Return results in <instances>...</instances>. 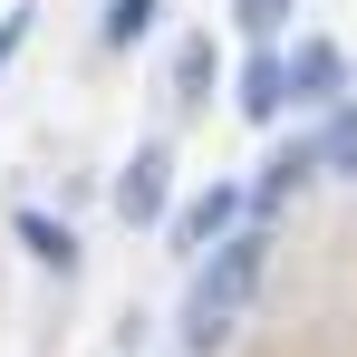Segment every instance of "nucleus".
<instances>
[{
	"label": "nucleus",
	"mask_w": 357,
	"mask_h": 357,
	"mask_svg": "<svg viewBox=\"0 0 357 357\" xmlns=\"http://www.w3.org/2000/svg\"><path fill=\"white\" fill-rule=\"evenodd\" d=\"M165 174H174V155L165 145H135V165L116 174V213L126 222H165Z\"/></svg>",
	"instance_id": "2"
},
{
	"label": "nucleus",
	"mask_w": 357,
	"mask_h": 357,
	"mask_svg": "<svg viewBox=\"0 0 357 357\" xmlns=\"http://www.w3.org/2000/svg\"><path fill=\"white\" fill-rule=\"evenodd\" d=\"M319 155H328V174H357V97L328 116V135H319Z\"/></svg>",
	"instance_id": "8"
},
{
	"label": "nucleus",
	"mask_w": 357,
	"mask_h": 357,
	"mask_svg": "<svg viewBox=\"0 0 357 357\" xmlns=\"http://www.w3.org/2000/svg\"><path fill=\"white\" fill-rule=\"evenodd\" d=\"M280 107H290V59H271V49H261V59L241 68V116H280Z\"/></svg>",
	"instance_id": "4"
},
{
	"label": "nucleus",
	"mask_w": 357,
	"mask_h": 357,
	"mask_svg": "<svg viewBox=\"0 0 357 357\" xmlns=\"http://www.w3.org/2000/svg\"><path fill=\"white\" fill-rule=\"evenodd\" d=\"M290 10H299V0H232V20H241V29H251V39H271V29H280Z\"/></svg>",
	"instance_id": "11"
},
{
	"label": "nucleus",
	"mask_w": 357,
	"mask_h": 357,
	"mask_svg": "<svg viewBox=\"0 0 357 357\" xmlns=\"http://www.w3.org/2000/svg\"><path fill=\"white\" fill-rule=\"evenodd\" d=\"M338 77H348V59L328 39H299L290 49V97H338Z\"/></svg>",
	"instance_id": "5"
},
{
	"label": "nucleus",
	"mask_w": 357,
	"mask_h": 357,
	"mask_svg": "<svg viewBox=\"0 0 357 357\" xmlns=\"http://www.w3.org/2000/svg\"><path fill=\"white\" fill-rule=\"evenodd\" d=\"M261 271H271V241H261V232H222V241H213V261H203L193 290H183V348H193V357H213L241 328Z\"/></svg>",
	"instance_id": "1"
},
{
	"label": "nucleus",
	"mask_w": 357,
	"mask_h": 357,
	"mask_svg": "<svg viewBox=\"0 0 357 357\" xmlns=\"http://www.w3.org/2000/svg\"><path fill=\"white\" fill-rule=\"evenodd\" d=\"M145 20H155V0H107V20H97V29H107V49H135V39H145Z\"/></svg>",
	"instance_id": "9"
},
{
	"label": "nucleus",
	"mask_w": 357,
	"mask_h": 357,
	"mask_svg": "<svg viewBox=\"0 0 357 357\" xmlns=\"http://www.w3.org/2000/svg\"><path fill=\"white\" fill-rule=\"evenodd\" d=\"M20 29H29V20H0V59H10V49H20Z\"/></svg>",
	"instance_id": "12"
},
{
	"label": "nucleus",
	"mask_w": 357,
	"mask_h": 357,
	"mask_svg": "<svg viewBox=\"0 0 357 357\" xmlns=\"http://www.w3.org/2000/svg\"><path fill=\"white\" fill-rule=\"evenodd\" d=\"M20 241H29V251H39L49 271H68V261H77V241H68L59 222H49V213H20Z\"/></svg>",
	"instance_id": "7"
},
{
	"label": "nucleus",
	"mask_w": 357,
	"mask_h": 357,
	"mask_svg": "<svg viewBox=\"0 0 357 357\" xmlns=\"http://www.w3.org/2000/svg\"><path fill=\"white\" fill-rule=\"evenodd\" d=\"M203 87H213V39H193V49L174 59V97L183 107H203Z\"/></svg>",
	"instance_id": "10"
},
{
	"label": "nucleus",
	"mask_w": 357,
	"mask_h": 357,
	"mask_svg": "<svg viewBox=\"0 0 357 357\" xmlns=\"http://www.w3.org/2000/svg\"><path fill=\"white\" fill-rule=\"evenodd\" d=\"M319 165H328V155H319V135H309V145H290V155H271V165H261V203H280V193H290V183H309Z\"/></svg>",
	"instance_id": "6"
},
{
	"label": "nucleus",
	"mask_w": 357,
	"mask_h": 357,
	"mask_svg": "<svg viewBox=\"0 0 357 357\" xmlns=\"http://www.w3.org/2000/svg\"><path fill=\"white\" fill-rule=\"evenodd\" d=\"M232 222H241V193H232V183H213L203 203H183V222H174V241H183V251H213V241L232 232Z\"/></svg>",
	"instance_id": "3"
}]
</instances>
